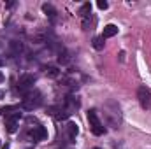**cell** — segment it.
<instances>
[{
  "label": "cell",
  "mask_w": 151,
  "mask_h": 149,
  "mask_svg": "<svg viewBox=\"0 0 151 149\" xmlns=\"http://www.w3.org/2000/svg\"><path fill=\"white\" fill-rule=\"evenodd\" d=\"M40 104H42V95H40L39 91H30V93H27L25 98H23V102H21L23 109H27V111L37 109V107H40Z\"/></svg>",
  "instance_id": "6da1fadb"
},
{
  "label": "cell",
  "mask_w": 151,
  "mask_h": 149,
  "mask_svg": "<svg viewBox=\"0 0 151 149\" xmlns=\"http://www.w3.org/2000/svg\"><path fill=\"white\" fill-rule=\"evenodd\" d=\"M88 121H90V128H91V132H93L95 135H104L106 128H104V125L100 123V119H99V116H97V111L88 112Z\"/></svg>",
  "instance_id": "7a4b0ae2"
},
{
  "label": "cell",
  "mask_w": 151,
  "mask_h": 149,
  "mask_svg": "<svg viewBox=\"0 0 151 149\" xmlns=\"http://www.w3.org/2000/svg\"><path fill=\"white\" fill-rule=\"evenodd\" d=\"M137 98H139V104H141L142 109H150L151 107V91L148 88L141 86L137 90Z\"/></svg>",
  "instance_id": "3957f363"
},
{
  "label": "cell",
  "mask_w": 151,
  "mask_h": 149,
  "mask_svg": "<svg viewBox=\"0 0 151 149\" xmlns=\"http://www.w3.org/2000/svg\"><path fill=\"white\" fill-rule=\"evenodd\" d=\"M34 82H35V77L32 74L19 75V79H18V90L19 91H27V90H30L34 86Z\"/></svg>",
  "instance_id": "277c9868"
},
{
  "label": "cell",
  "mask_w": 151,
  "mask_h": 149,
  "mask_svg": "<svg viewBox=\"0 0 151 149\" xmlns=\"http://www.w3.org/2000/svg\"><path fill=\"white\" fill-rule=\"evenodd\" d=\"M30 137H32L35 142H39V140H44V139L47 137V132H46V128H44V126L37 125V126H34V128L30 130Z\"/></svg>",
  "instance_id": "5b68a950"
},
{
  "label": "cell",
  "mask_w": 151,
  "mask_h": 149,
  "mask_svg": "<svg viewBox=\"0 0 151 149\" xmlns=\"http://www.w3.org/2000/svg\"><path fill=\"white\" fill-rule=\"evenodd\" d=\"M18 121H19V112H16V114H12V116L7 117L5 126H7V132H9V133H14V132L18 130Z\"/></svg>",
  "instance_id": "8992f818"
},
{
  "label": "cell",
  "mask_w": 151,
  "mask_h": 149,
  "mask_svg": "<svg viewBox=\"0 0 151 149\" xmlns=\"http://www.w3.org/2000/svg\"><path fill=\"white\" fill-rule=\"evenodd\" d=\"M65 109L72 114L76 109H79V100H77V98H74L72 95H69V97L65 98Z\"/></svg>",
  "instance_id": "52a82bcc"
},
{
  "label": "cell",
  "mask_w": 151,
  "mask_h": 149,
  "mask_svg": "<svg viewBox=\"0 0 151 149\" xmlns=\"http://www.w3.org/2000/svg\"><path fill=\"white\" fill-rule=\"evenodd\" d=\"M116 34H118V27L113 25V23H109V25H106V27H104V34H102V37L109 39V37H114Z\"/></svg>",
  "instance_id": "ba28073f"
},
{
  "label": "cell",
  "mask_w": 151,
  "mask_h": 149,
  "mask_svg": "<svg viewBox=\"0 0 151 149\" xmlns=\"http://www.w3.org/2000/svg\"><path fill=\"white\" fill-rule=\"evenodd\" d=\"M9 49H11L12 54H19V53L23 51V44H21L19 40H11V42H9Z\"/></svg>",
  "instance_id": "9c48e42d"
},
{
  "label": "cell",
  "mask_w": 151,
  "mask_h": 149,
  "mask_svg": "<svg viewBox=\"0 0 151 149\" xmlns=\"http://www.w3.org/2000/svg\"><path fill=\"white\" fill-rule=\"evenodd\" d=\"M77 132H79V128H77V125H76V123H69V125H67V133H69V139H70V142L76 139Z\"/></svg>",
  "instance_id": "30bf717a"
},
{
  "label": "cell",
  "mask_w": 151,
  "mask_h": 149,
  "mask_svg": "<svg viewBox=\"0 0 151 149\" xmlns=\"http://www.w3.org/2000/svg\"><path fill=\"white\" fill-rule=\"evenodd\" d=\"M90 12H91V4H90V2H86V4L81 7V11H79V16L84 19V18H90Z\"/></svg>",
  "instance_id": "8fae6325"
},
{
  "label": "cell",
  "mask_w": 151,
  "mask_h": 149,
  "mask_svg": "<svg viewBox=\"0 0 151 149\" xmlns=\"http://www.w3.org/2000/svg\"><path fill=\"white\" fill-rule=\"evenodd\" d=\"M42 11H44V12H46V14H47V16H49L51 19H53V18L56 16V9H55V7H53L51 4H44V5H42Z\"/></svg>",
  "instance_id": "7c38bea8"
},
{
  "label": "cell",
  "mask_w": 151,
  "mask_h": 149,
  "mask_svg": "<svg viewBox=\"0 0 151 149\" xmlns=\"http://www.w3.org/2000/svg\"><path fill=\"white\" fill-rule=\"evenodd\" d=\"M69 60H70L69 53H67V51H60V54H58V63L65 65V63H69Z\"/></svg>",
  "instance_id": "4fadbf2b"
},
{
  "label": "cell",
  "mask_w": 151,
  "mask_h": 149,
  "mask_svg": "<svg viewBox=\"0 0 151 149\" xmlns=\"http://www.w3.org/2000/svg\"><path fill=\"white\" fill-rule=\"evenodd\" d=\"M93 47H95V49H99V51L104 47V37H102V35H99V37L93 39Z\"/></svg>",
  "instance_id": "5bb4252c"
},
{
  "label": "cell",
  "mask_w": 151,
  "mask_h": 149,
  "mask_svg": "<svg viewBox=\"0 0 151 149\" xmlns=\"http://www.w3.org/2000/svg\"><path fill=\"white\" fill-rule=\"evenodd\" d=\"M46 74L49 75V77H58L60 70H58L56 67H47V69H46Z\"/></svg>",
  "instance_id": "9a60e30c"
},
{
  "label": "cell",
  "mask_w": 151,
  "mask_h": 149,
  "mask_svg": "<svg viewBox=\"0 0 151 149\" xmlns=\"http://www.w3.org/2000/svg\"><path fill=\"white\" fill-rule=\"evenodd\" d=\"M97 5H99V9H107V2L106 0H99Z\"/></svg>",
  "instance_id": "2e32d148"
},
{
  "label": "cell",
  "mask_w": 151,
  "mask_h": 149,
  "mask_svg": "<svg viewBox=\"0 0 151 149\" xmlns=\"http://www.w3.org/2000/svg\"><path fill=\"white\" fill-rule=\"evenodd\" d=\"M119 60L125 62V51H119Z\"/></svg>",
  "instance_id": "e0dca14e"
},
{
  "label": "cell",
  "mask_w": 151,
  "mask_h": 149,
  "mask_svg": "<svg viewBox=\"0 0 151 149\" xmlns=\"http://www.w3.org/2000/svg\"><path fill=\"white\" fill-rule=\"evenodd\" d=\"M2 81H4V74H2V72H0V82H2Z\"/></svg>",
  "instance_id": "ac0fdd59"
},
{
  "label": "cell",
  "mask_w": 151,
  "mask_h": 149,
  "mask_svg": "<svg viewBox=\"0 0 151 149\" xmlns=\"http://www.w3.org/2000/svg\"><path fill=\"white\" fill-rule=\"evenodd\" d=\"M2 149H9V144H5V146H4Z\"/></svg>",
  "instance_id": "d6986e66"
},
{
  "label": "cell",
  "mask_w": 151,
  "mask_h": 149,
  "mask_svg": "<svg viewBox=\"0 0 151 149\" xmlns=\"http://www.w3.org/2000/svg\"><path fill=\"white\" fill-rule=\"evenodd\" d=\"M2 95H4V93H2V91H0V97H2Z\"/></svg>",
  "instance_id": "ffe728a7"
},
{
  "label": "cell",
  "mask_w": 151,
  "mask_h": 149,
  "mask_svg": "<svg viewBox=\"0 0 151 149\" xmlns=\"http://www.w3.org/2000/svg\"><path fill=\"white\" fill-rule=\"evenodd\" d=\"M0 65H2V58H0Z\"/></svg>",
  "instance_id": "44dd1931"
},
{
  "label": "cell",
  "mask_w": 151,
  "mask_h": 149,
  "mask_svg": "<svg viewBox=\"0 0 151 149\" xmlns=\"http://www.w3.org/2000/svg\"><path fill=\"white\" fill-rule=\"evenodd\" d=\"M93 149H99V148H93Z\"/></svg>",
  "instance_id": "7402d4cb"
},
{
  "label": "cell",
  "mask_w": 151,
  "mask_h": 149,
  "mask_svg": "<svg viewBox=\"0 0 151 149\" xmlns=\"http://www.w3.org/2000/svg\"><path fill=\"white\" fill-rule=\"evenodd\" d=\"M0 112H2V109H0Z\"/></svg>",
  "instance_id": "603a6c76"
}]
</instances>
